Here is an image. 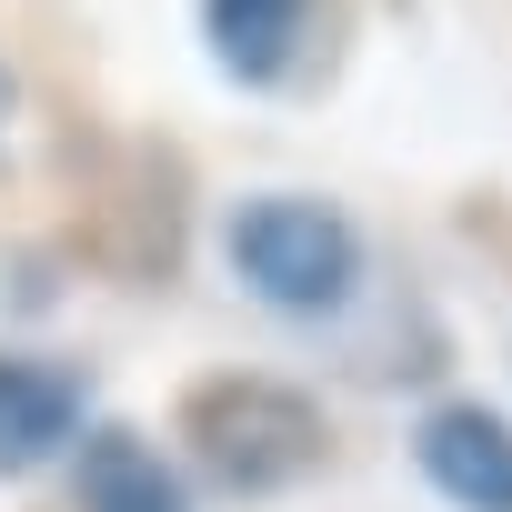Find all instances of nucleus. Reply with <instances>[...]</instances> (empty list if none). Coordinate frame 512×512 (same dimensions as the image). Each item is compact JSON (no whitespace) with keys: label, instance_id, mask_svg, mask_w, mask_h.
<instances>
[{"label":"nucleus","instance_id":"obj_5","mask_svg":"<svg viewBox=\"0 0 512 512\" xmlns=\"http://www.w3.org/2000/svg\"><path fill=\"white\" fill-rule=\"evenodd\" d=\"M81 432V382L61 362L31 352H0V472H31Z\"/></svg>","mask_w":512,"mask_h":512},{"label":"nucleus","instance_id":"obj_7","mask_svg":"<svg viewBox=\"0 0 512 512\" xmlns=\"http://www.w3.org/2000/svg\"><path fill=\"white\" fill-rule=\"evenodd\" d=\"M0 111H11V81H0Z\"/></svg>","mask_w":512,"mask_h":512},{"label":"nucleus","instance_id":"obj_3","mask_svg":"<svg viewBox=\"0 0 512 512\" xmlns=\"http://www.w3.org/2000/svg\"><path fill=\"white\" fill-rule=\"evenodd\" d=\"M412 452H422V482H432L452 512H512V422H502V412L442 402V412H422Z\"/></svg>","mask_w":512,"mask_h":512},{"label":"nucleus","instance_id":"obj_6","mask_svg":"<svg viewBox=\"0 0 512 512\" xmlns=\"http://www.w3.org/2000/svg\"><path fill=\"white\" fill-rule=\"evenodd\" d=\"M201 41L231 81H282L312 41V0H201Z\"/></svg>","mask_w":512,"mask_h":512},{"label":"nucleus","instance_id":"obj_4","mask_svg":"<svg viewBox=\"0 0 512 512\" xmlns=\"http://www.w3.org/2000/svg\"><path fill=\"white\" fill-rule=\"evenodd\" d=\"M81 452H71V502L81 512H191L181 502V472L141 442V432H121V422H101V432H71Z\"/></svg>","mask_w":512,"mask_h":512},{"label":"nucleus","instance_id":"obj_1","mask_svg":"<svg viewBox=\"0 0 512 512\" xmlns=\"http://www.w3.org/2000/svg\"><path fill=\"white\" fill-rule=\"evenodd\" d=\"M181 442L201 452V472L221 492H292L322 472L332 432H322V402L272 382V372H211L191 382L181 402Z\"/></svg>","mask_w":512,"mask_h":512},{"label":"nucleus","instance_id":"obj_2","mask_svg":"<svg viewBox=\"0 0 512 512\" xmlns=\"http://www.w3.org/2000/svg\"><path fill=\"white\" fill-rule=\"evenodd\" d=\"M231 272L241 292H262L272 312H332L352 282H362V231L332 211V201H302V191H262V201H241L231 231Z\"/></svg>","mask_w":512,"mask_h":512}]
</instances>
